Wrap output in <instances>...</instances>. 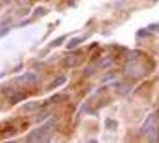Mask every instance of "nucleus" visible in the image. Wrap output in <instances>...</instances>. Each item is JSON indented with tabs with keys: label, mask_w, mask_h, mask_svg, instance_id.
Wrapping results in <instances>:
<instances>
[{
	"label": "nucleus",
	"mask_w": 159,
	"mask_h": 143,
	"mask_svg": "<svg viewBox=\"0 0 159 143\" xmlns=\"http://www.w3.org/2000/svg\"><path fill=\"white\" fill-rule=\"evenodd\" d=\"M158 119H159V110L156 112H152L151 115L147 116V118L143 122V127H141V132H143V135H147L153 128L158 127L157 125Z\"/></svg>",
	"instance_id": "nucleus-1"
},
{
	"label": "nucleus",
	"mask_w": 159,
	"mask_h": 143,
	"mask_svg": "<svg viewBox=\"0 0 159 143\" xmlns=\"http://www.w3.org/2000/svg\"><path fill=\"white\" fill-rule=\"evenodd\" d=\"M129 63L130 64H128L127 67H126V73H127V75H129V76L133 78V79H140L143 75L141 67L136 66V64H134L133 62H129Z\"/></svg>",
	"instance_id": "nucleus-2"
},
{
	"label": "nucleus",
	"mask_w": 159,
	"mask_h": 143,
	"mask_svg": "<svg viewBox=\"0 0 159 143\" xmlns=\"http://www.w3.org/2000/svg\"><path fill=\"white\" fill-rule=\"evenodd\" d=\"M36 81H37L36 75H35L34 73H30V72L24 73L23 75H20V76L17 78V82H18L19 85H32V84H35Z\"/></svg>",
	"instance_id": "nucleus-3"
},
{
	"label": "nucleus",
	"mask_w": 159,
	"mask_h": 143,
	"mask_svg": "<svg viewBox=\"0 0 159 143\" xmlns=\"http://www.w3.org/2000/svg\"><path fill=\"white\" fill-rule=\"evenodd\" d=\"M44 134H47V132H43V131L41 130V128H39V129H35V130H32L31 132L28 135L26 141H28V142H30V143L42 142Z\"/></svg>",
	"instance_id": "nucleus-4"
},
{
	"label": "nucleus",
	"mask_w": 159,
	"mask_h": 143,
	"mask_svg": "<svg viewBox=\"0 0 159 143\" xmlns=\"http://www.w3.org/2000/svg\"><path fill=\"white\" fill-rule=\"evenodd\" d=\"M66 81H67L66 76H59V78H56L55 80H53V81L49 84V86L47 87V89H48V91L56 89V88H59L60 86H62Z\"/></svg>",
	"instance_id": "nucleus-5"
},
{
	"label": "nucleus",
	"mask_w": 159,
	"mask_h": 143,
	"mask_svg": "<svg viewBox=\"0 0 159 143\" xmlns=\"http://www.w3.org/2000/svg\"><path fill=\"white\" fill-rule=\"evenodd\" d=\"M79 63V57L75 55H68L64 58V64L66 67H74Z\"/></svg>",
	"instance_id": "nucleus-6"
},
{
	"label": "nucleus",
	"mask_w": 159,
	"mask_h": 143,
	"mask_svg": "<svg viewBox=\"0 0 159 143\" xmlns=\"http://www.w3.org/2000/svg\"><path fill=\"white\" fill-rule=\"evenodd\" d=\"M39 107H40V103L39 102H28L26 104H24L22 109L25 112H32L36 111Z\"/></svg>",
	"instance_id": "nucleus-7"
},
{
	"label": "nucleus",
	"mask_w": 159,
	"mask_h": 143,
	"mask_svg": "<svg viewBox=\"0 0 159 143\" xmlns=\"http://www.w3.org/2000/svg\"><path fill=\"white\" fill-rule=\"evenodd\" d=\"M67 99H68V95L67 94H60V93H57V94L53 95L52 98H49V102H47L46 104H57V103H61V102H65Z\"/></svg>",
	"instance_id": "nucleus-8"
},
{
	"label": "nucleus",
	"mask_w": 159,
	"mask_h": 143,
	"mask_svg": "<svg viewBox=\"0 0 159 143\" xmlns=\"http://www.w3.org/2000/svg\"><path fill=\"white\" fill-rule=\"evenodd\" d=\"M25 98H26V95L24 94V93H22V92H16V93H13V94L11 95L10 100H11L12 105H16V104L20 103L22 100H25Z\"/></svg>",
	"instance_id": "nucleus-9"
},
{
	"label": "nucleus",
	"mask_w": 159,
	"mask_h": 143,
	"mask_svg": "<svg viewBox=\"0 0 159 143\" xmlns=\"http://www.w3.org/2000/svg\"><path fill=\"white\" fill-rule=\"evenodd\" d=\"M141 55H143V53L140 50H132V51H129V53H127L128 62H135L139 57H141Z\"/></svg>",
	"instance_id": "nucleus-10"
},
{
	"label": "nucleus",
	"mask_w": 159,
	"mask_h": 143,
	"mask_svg": "<svg viewBox=\"0 0 159 143\" xmlns=\"http://www.w3.org/2000/svg\"><path fill=\"white\" fill-rule=\"evenodd\" d=\"M112 64H114V58H112L111 56H105L104 58L101 60V62H99V67L105 69V68L111 67Z\"/></svg>",
	"instance_id": "nucleus-11"
},
{
	"label": "nucleus",
	"mask_w": 159,
	"mask_h": 143,
	"mask_svg": "<svg viewBox=\"0 0 159 143\" xmlns=\"http://www.w3.org/2000/svg\"><path fill=\"white\" fill-rule=\"evenodd\" d=\"M85 41V37H74V38H72L68 43H67V46L66 48L67 49H73V48H75L77 46H79L81 42H84Z\"/></svg>",
	"instance_id": "nucleus-12"
},
{
	"label": "nucleus",
	"mask_w": 159,
	"mask_h": 143,
	"mask_svg": "<svg viewBox=\"0 0 159 143\" xmlns=\"http://www.w3.org/2000/svg\"><path fill=\"white\" fill-rule=\"evenodd\" d=\"M130 89H132V86L126 84V82H123V84H120L119 86H117V93H120V94H127V93H129Z\"/></svg>",
	"instance_id": "nucleus-13"
},
{
	"label": "nucleus",
	"mask_w": 159,
	"mask_h": 143,
	"mask_svg": "<svg viewBox=\"0 0 159 143\" xmlns=\"http://www.w3.org/2000/svg\"><path fill=\"white\" fill-rule=\"evenodd\" d=\"M54 124H55V119L54 118H48L47 122H46V124H43L42 127H41V130L43 131V132H48L52 128L54 127Z\"/></svg>",
	"instance_id": "nucleus-14"
},
{
	"label": "nucleus",
	"mask_w": 159,
	"mask_h": 143,
	"mask_svg": "<svg viewBox=\"0 0 159 143\" xmlns=\"http://www.w3.org/2000/svg\"><path fill=\"white\" fill-rule=\"evenodd\" d=\"M66 37H67V35H62V36H60V37H57L56 40H54L52 43H50V47L52 48H55V47H59V46H61L62 43L65 42L66 40Z\"/></svg>",
	"instance_id": "nucleus-15"
},
{
	"label": "nucleus",
	"mask_w": 159,
	"mask_h": 143,
	"mask_svg": "<svg viewBox=\"0 0 159 143\" xmlns=\"http://www.w3.org/2000/svg\"><path fill=\"white\" fill-rule=\"evenodd\" d=\"M17 129H15V128H10V129H6L5 131H4V137L5 138H10V137H13V136L17 135Z\"/></svg>",
	"instance_id": "nucleus-16"
},
{
	"label": "nucleus",
	"mask_w": 159,
	"mask_h": 143,
	"mask_svg": "<svg viewBox=\"0 0 159 143\" xmlns=\"http://www.w3.org/2000/svg\"><path fill=\"white\" fill-rule=\"evenodd\" d=\"M49 117H50V113L49 112H43V113H41V115H39L36 117V123H41L43 120H47Z\"/></svg>",
	"instance_id": "nucleus-17"
},
{
	"label": "nucleus",
	"mask_w": 159,
	"mask_h": 143,
	"mask_svg": "<svg viewBox=\"0 0 159 143\" xmlns=\"http://www.w3.org/2000/svg\"><path fill=\"white\" fill-rule=\"evenodd\" d=\"M47 13H48L47 8H44L43 6H39V7L35 10V15H36V16H39V17L46 16Z\"/></svg>",
	"instance_id": "nucleus-18"
},
{
	"label": "nucleus",
	"mask_w": 159,
	"mask_h": 143,
	"mask_svg": "<svg viewBox=\"0 0 159 143\" xmlns=\"http://www.w3.org/2000/svg\"><path fill=\"white\" fill-rule=\"evenodd\" d=\"M105 127H107V129H109V130H114L115 128L117 127V123L114 122L112 119H107L105 120Z\"/></svg>",
	"instance_id": "nucleus-19"
},
{
	"label": "nucleus",
	"mask_w": 159,
	"mask_h": 143,
	"mask_svg": "<svg viewBox=\"0 0 159 143\" xmlns=\"http://www.w3.org/2000/svg\"><path fill=\"white\" fill-rule=\"evenodd\" d=\"M96 72V68L95 67H88V68H85L84 69V75H86V76H90V75H92V74H95Z\"/></svg>",
	"instance_id": "nucleus-20"
},
{
	"label": "nucleus",
	"mask_w": 159,
	"mask_h": 143,
	"mask_svg": "<svg viewBox=\"0 0 159 143\" xmlns=\"http://www.w3.org/2000/svg\"><path fill=\"white\" fill-rule=\"evenodd\" d=\"M10 31H11V28H10V26H5V28L1 26V28H0V38L4 37V36H6Z\"/></svg>",
	"instance_id": "nucleus-21"
},
{
	"label": "nucleus",
	"mask_w": 159,
	"mask_h": 143,
	"mask_svg": "<svg viewBox=\"0 0 159 143\" xmlns=\"http://www.w3.org/2000/svg\"><path fill=\"white\" fill-rule=\"evenodd\" d=\"M147 29H148V30H151V31L159 32V23H153V24H150Z\"/></svg>",
	"instance_id": "nucleus-22"
},
{
	"label": "nucleus",
	"mask_w": 159,
	"mask_h": 143,
	"mask_svg": "<svg viewBox=\"0 0 159 143\" xmlns=\"http://www.w3.org/2000/svg\"><path fill=\"white\" fill-rule=\"evenodd\" d=\"M136 35H138L139 37H148V36H150V33H148V32L146 31L145 29H143V30H139Z\"/></svg>",
	"instance_id": "nucleus-23"
},
{
	"label": "nucleus",
	"mask_w": 159,
	"mask_h": 143,
	"mask_svg": "<svg viewBox=\"0 0 159 143\" xmlns=\"http://www.w3.org/2000/svg\"><path fill=\"white\" fill-rule=\"evenodd\" d=\"M30 23V20H25V22H23V23L20 24V25H19V26H20V28H22V26H25V25H26V24H29Z\"/></svg>",
	"instance_id": "nucleus-24"
},
{
	"label": "nucleus",
	"mask_w": 159,
	"mask_h": 143,
	"mask_svg": "<svg viewBox=\"0 0 159 143\" xmlns=\"http://www.w3.org/2000/svg\"><path fill=\"white\" fill-rule=\"evenodd\" d=\"M111 78H114V74H111V75H109V76H107V78H103V81H107L108 79H111Z\"/></svg>",
	"instance_id": "nucleus-25"
},
{
	"label": "nucleus",
	"mask_w": 159,
	"mask_h": 143,
	"mask_svg": "<svg viewBox=\"0 0 159 143\" xmlns=\"http://www.w3.org/2000/svg\"><path fill=\"white\" fill-rule=\"evenodd\" d=\"M2 76H5V74L2 73V74H0V78H2Z\"/></svg>",
	"instance_id": "nucleus-26"
},
{
	"label": "nucleus",
	"mask_w": 159,
	"mask_h": 143,
	"mask_svg": "<svg viewBox=\"0 0 159 143\" xmlns=\"http://www.w3.org/2000/svg\"><path fill=\"white\" fill-rule=\"evenodd\" d=\"M4 1H6V2H8V1H11V0H4Z\"/></svg>",
	"instance_id": "nucleus-27"
},
{
	"label": "nucleus",
	"mask_w": 159,
	"mask_h": 143,
	"mask_svg": "<svg viewBox=\"0 0 159 143\" xmlns=\"http://www.w3.org/2000/svg\"><path fill=\"white\" fill-rule=\"evenodd\" d=\"M152 1H158V0H152Z\"/></svg>",
	"instance_id": "nucleus-28"
}]
</instances>
